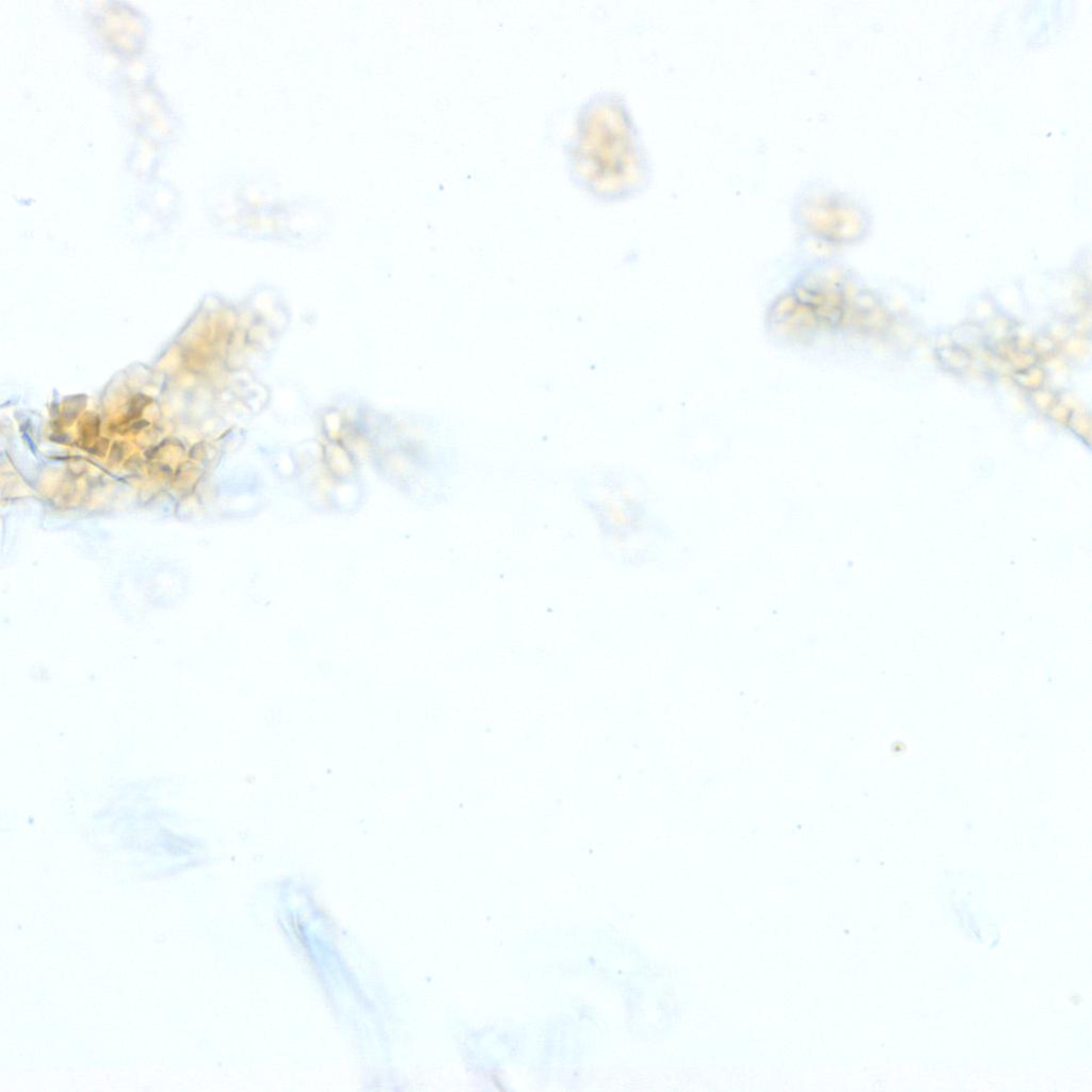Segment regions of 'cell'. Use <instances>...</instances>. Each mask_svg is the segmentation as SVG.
<instances>
[{
  "label": "cell",
  "mask_w": 1092,
  "mask_h": 1092,
  "mask_svg": "<svg viewBox=\"0 0 1092 1092\" xmlns=\"http://www.w3.org/2000/svg\"><path fill=\"white\" fill-rule=\"evenodd\" d=\"M793 215L802 232L825 245L854 240L866 223L865 211L857 202L815 182L802 188L796 196Z\"/></svg>",
  "instance_id": "cell-3"
},
{
  "label": "cell",
  "mask_w": 1092,
  "mask_h": 1092,
  "mask_svg": "<svg viewBox=\"0 0 1092 1092\" xmlns=\"http://www.w3.org/2000/svg\"><path fill=\"white\" fill-rule=\"evenodd\" d=\"M564 150L573 181L597 199H625L648 183L647 152L619 92L599 91L580 105Z\"/></svg>",
  "instance_id": "cell-1"
},
{
  "label": "cell",
  "mask_w": 1092,
  "mask_h": 1092,
  "mask_svg": "<svg viewBox=\"0 0 1092 1092\" xmlns=\"http://www.w3.org/2000/svg\"><path fill=\"white\" fill-rule=\"evenodd\" d=\"M850 282L837 266L821 262L803 270L769 305L765 327L788 346H810L852 323Z\"/></svg>",
  "instance_id": "cell-2"
}]
</instances>
